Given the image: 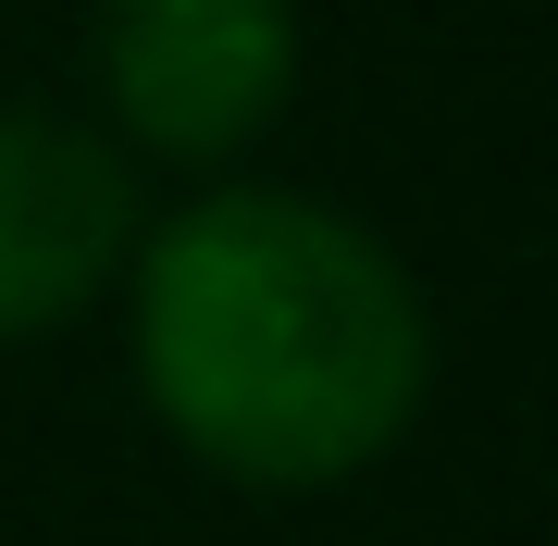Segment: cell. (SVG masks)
I'll return each instance as SVG.
<instances>
[{
	"label": "cell",
	"instance_id": "7a4b0ae2",
	"mask_svg": "<svg viewBox=\"0 0 558 546\" xmlns=\"http://www.w3.org/2000/svg\"><path fill=\"white\" fill-rule=\"evenodd\" d=\"M299 87V0H100V100L149 162H236Z\"/></svg>",
	"mask_w": 558,
	"mask_h": 546
},
{
	"label": "cell",
	"instance_id": "3957f363",
	"mask_svg": "<svg viewBox=\"0 0 558 546\" xmlns=\"http://www.w3.org/2000/svg\"><path fill=\"white\" fill-rule=\"evenodd\" d=\"M137 162L75 112L0 100V348L75 324L137 262Z\"/></svg>",
	"mask_w": 558,
	"mask_h": 546
},
{
	"label": "cell",
	"instance_id": "6da1fadb",
	"mask_svg": "<svg viewBox=\"0 0 558 546\" xmlns=\"http://www.w3.org/2000/svg\"><path fill=\"white\" fill-rule=\"evenodd\" d=\"M124 336L161 435L260 497L373 472L435 385V324L398 248L299 186H211L137 236Z\"/></svg>",
	"mask_w": 558,
	"mask_h": 546
}]
</instances>
